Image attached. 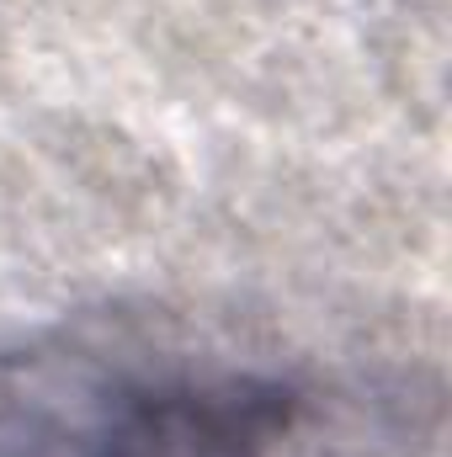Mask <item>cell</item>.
Masks as SVG:
<instances>
[{"label":"cell","mask_w":452,"mask_h":457,"mask_svg":"<svg viewBox=\"0 0 452 457\" xmlns=\"http://www.w3.org/2000/svg\"><path fill=\"white\" fill-rule=\"evenodd\" d=\"M298 399L239 372H165L91 388L64 420L43 415L27 457H288Z\"/></svg>","instance_id":"6da1fadb"}]
</instances>
